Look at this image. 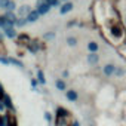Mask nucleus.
<instances>
[{
  "label": "nucleus",
  "instance_id": "412c9836",
  "mask_svg": "<svg viewBox=\"0 0 126 126\" xmlns=\"http://www.w3.org/2000/svg\"><path fill=\"white\" fill-rule=\"evenodd\" d=\"M14 24H15V22H12V21H9V19H8L3 28H5V30H8V28H12V27H14Z\"/></svg>",
  "mask_w": 126,
  "mask_h": 126
},
{
  "label": "nucleus",
  "instance_id": "4468645a",
  "mask_svg": "<svg viewBox=\"0 0 126 126\" xmlns=\"http://www.w3.org/2000/svg\"><path fill=\"white\" fill-rule=\"evenodd\" d=\"M5 107H8L9 110L14 108V107H12V102H11V98H9L8 95H5Z\"/></svg>",
  "mask_w": 126,
  "mask_h": 126
},
{
  "label": "nucleus",
  "instance_id": "a211bd4d",
  "mask_svg": "<svg viewBox=\"0 0 126 126\" xmlns=\"http://www.w3.org/2000/svg\"><path fill=\"white\" fill-rule=\"evenodd\" d=\"M11 0H0V8H3V9H8V5H9Z\"/></svg>",
  "mask_w": 126,
  "mask_h": 126
},
{
  "label": "nucleus",
  "instance_id": "ddd939ff",
  "mask_svg": "<svg viewBox=\"0 0 126 126\" xmlns=\"http://www.w3.org/2000/svg\"><path fill=\"white\" fill-rule=\"evenodd\" d=\"M5 34H6L8 37H15V36H16V33H15L14 28H8V30H5Z\"/></svg>",
  "mask_w": 126,
  "mask_h": 126
},
{
  "label": "nucleus",
  "instance_id": "c756f323",
  "mask_svg": "<svg viewBox=\"0 0 126 126\" xmlns=\"http://www.w3.org/2000/svg\"><path fill=\"white\" fill-rule=\"evenodd\" d=\"M0 126H6V125H5V123H3V122H2V123H0Z\"/></svg>",
  "mask_w": 126,
  "mask_h": 126
},
{
  "label": "nucleus",
  "instance_id": "6e6552de",
  "mask_svg": "<svg viewBox=\"0 0 126 126\" xmlns=\"http://www.w3.org/2000/svg\"><path fill=\"white\" fill-rule=\"evenodd\" d=\"M55 85H56V88H58L59 91H65V89H67V86H65L64 80H56V82H55Z\"/></svg>",
  "mask_w": 126,
  "mask_h": 126
},
{
  "label": "nucleus",
  "instance_id": "7ed1b4c3",
  "mask_svg": "<svg viewBox=\"0 0 126 126\" xmlns=\"http://www.w3.org/2000/svg\"><path fill=\"white\" fill-rule=\"evenodd\" d=\"M65 96H67V99H68V101H71V102H76V101H77V98H79L77 92H76V91H73V89H71V91H67V92H65Z\"/></svg>",
  "mask_w": 126,
  "mask_h": 126
},
{
  "label": "nucleus",
  "instance_id": "20e7f679",
  "mask_svg": "<svg viewBox=\"0 0 126 126\" xmlns=\"http://www.w3.org/2000/svg\"><path fill=\"white\" fill-rule=\"evenodd\" d=\"M39 16H40L39 11H31V12L27 15V21H28V22H34V21L39 19Z\"/></svg>",
  "mask_w": 126,
  "mask_h": 126
},
{
  "label": "nucleus",
  "instance_id": "5701e85b",
  "mask_svg": "<svg viewBox=\"0 0 126 126\" xmlns=\"http://www.w3.org/2000/svg\"><path fill=\"white\" fill-rule=\"evenodd\" d=\"M6 16H0V27H5V24H6Z\"/></svg>",
  "mask_w": 126,
  "mask_h": 126
},
{
  "label": "nucleus",
  "instance_id": "a878e982",
  "mask_svg": "<svg viewBox=\"0 0 126 126\" xmlns=\"http://www.w3.org/2000/svg\"><path fill=\"white\" fill-rule=\"evenodd\" d=\"M55 37V33H47V34H45V39H53Z\"/></svg>",
  "mask_w": 126,
  "mask_h": 126
},
{
  "label": "nucleus",
  "instance_id": "aec40b11",
  "mask_svg": "<svg viewBox=\"0 0 126 126\" xmlns=\"http://www.w3.org/2000/svg\"><path fill=\"white\" fill-rule=\"evenodd\" d=\"M49 6H58V0H45Z\"/></svg>",
  "mask_w": 126,
  "mask_h": 126
},
{
  "label": "nucleus",
  "instance_id": "9d476101",
  "mask_svg": "<svg viewBox=\"0 0 126 126\" xmlns=\"http://www.w3.org/2000/svg\"><path fill=\"white\" fill-rule=\"evenodd\" d=\"M125 68H122V67H116V71H114V74L117 76V77H123L125 76Z\"/></svg>",
  "mask_w": 126,
  "mask_h": 126
},
{
  "label": "nucleus",
  "instance_id": "4be33fe9",
  "mask_svg": "<svg viewBox=\"0 0 126 126\" xmlns=\"http://www.w3.org/2000/svg\"><path fill=\"white\" fill-rule=\"evenodd\" d=\"M14 9H15V3H14L12 0H11V2H9V5H8V9H6V11H11V12H12Z\"/></svg>",
  "mask_w": 126,
  "mask_h": 126
},
{
  "label": "nucleus",
  "instance_id": "dca6fc26",
  "mask_svg": "<svg viewBox=\"0 0 126 126\" xmlns=\"http://www.w3.org/2000/svg\"><path fill=\"white\" fill-rule=\"evenodd\" d=\"M67 43H68L70 46H76V45H77V39H76V37H68V39H67Z\"/></svg>",
  "mask_w": 126,
  "mask_h": 126
},
{
  "label": "nucleus",
  "instance_id": "b1692460",
  "mask_svg": "<svg viewBox=\"0 0 126 126\" xmlns=\"http://www.w3.org/2000/svg\"><path fill=\"white\" fill-rule=\"evenodd\" d=\"M25 22H27V21H25V19H18V21H16V22H15V24H16V25H18V27H22V25H25Z\"/></svg>",
  "mask_w": 126,
  "mask_h": 126
},
{
  "label": "nucleus",
  "instance_id": "393cba45",
  "mask_svg": "<svg viewBox=\"0 0 126 126\" xmlns=\"http://www.w3.org/2000/svg\"><path fill=\"white\" fill-rule=\"evenodd\" d=\"M0 62H2V64H9V58H0Z\"/></svg>",
  "mask_w": 126,
  "mask_h": 126
},
{
  "label": "nucleus",
  "instance_id": "9b49d317",
  "mask_svg": "<svg viewBox=\"0 0 126 126\" xmlns=\"http://www.w3.org/2000/svg\"><path fill=\"white\" fill-rule=\"evenodd\" d=\"M30 12H31V11H30L28 6H21V8H19V15H25V14L28 15Z\"/></svg>",
  "mask_w": 126,
  "mask_h": 126
},
{
  "label": "nucleus",
  "instance_id": "c85d7f7f",
  "mask_svg": "<svg viewBox=\"0 0 126 126\" xmlns=\"http://www.w3.org/2000/svg\"><path fill=\"white\" fill-rule=\"evenodd\" d=\"M5 108V104H2V102H0V110H3Z\"/></svg>",
  "mask_w": 126,
  "mask_h": 126
},
{
  "label": "nucleus",
  "instance_id": "1a4fd4ad",
  "mask_svg": "<svg viewBox=\"0 0 126 126\" xmlns=\"http://www.w3.org/2000/svg\"><path fill=\"white\" fill-rule=\"evenodd\" d=\"M6 19H9V21H12V22H16V18H15V14L14 12H11V11H6Z\"/></svg>",
  "mask_w": 126,
  "mask_h": 126
},
{
  "label": "nucleus",
  "instance_id": "f03ea898",
  "mask_svg": "<svg viewBox=\"0 0 126 126\" xmlns=\"http://www.w3.org/2000/svg\"><path fill=\"white\" fill-rule=\"evenodd\" d=\"M49 9H50V6H49L46 2H43V3H42V2H39V9H37V11H39V14H40V15L47 14V12H49Z\"/></svg>",
  "mask_w": 126,
  "mask_h": 126
},
{
  "label": "nucleus",
  "instance_id": "cd10ccee",
  "mask_svg": "<svg viewBox=\"0 0 126 126\" xmlns=\"http://www.w3.org/2000/svg\"><path fill=\"white\" fill-rule=\"evenodd\" d=\"M71 126H80V123H79V120H74V122L71 123Z\"/></svg>",
  "mask_w": 126,
  "mask_h": 126
},
{
  "label": "nucleus",
  "instance_id": "2f4dec72",
  "mask_svg": "<svg viewBox=\"0 0 126 126\" xmlns=\"http://www.w3.org/2000/svg\"><path fill=\"white\" fill-rule=\"evenodd\" d=\"M65 2H67V0H65Z\"/></svg>",
  "mask_w": 126,
  "mask_h": 126
},
{
  "label": "nucleus",
  "instance_id": "39448f33",
  "mask_svg": "<svg viewBox=\"0 0 126 126\" xmlns=\"http://www.w3.org/2000/svg\"><path fill=\"white\" fill-rule=\"evenodd\" d=\"M98 61H99V56L96 53H89L88 55V62H89V64L95 65V64H98Z\"/></svg>",
  "mask_w": 126,
  "mask_h": 126
},
{
  "label": "nucleus",
  "instance_id": "7c9ffc66",
  "mask_svg": "<svg viewBox=\"0 0 126 126\" xmlns=\"http://www.w3.org/2000/svg\"><path fill=\"white\" fill-rule=\"evenodd\" d=\"M0 37H2V34H0Z\"/></svg>",
  "mask_w": 126,
  "mask_h": 126
},
{
  "label": "nucleus",
  "instance_id": "bb28decb",
  "mask_svg": "<svg viewBox=\"0 0 126 126\" xmlns=\"http://www.w3.org/2000/svg\"><path fill=\"white\" fill-rule=\"evenodd\" d=\"M45 117H46V120H47V122H50V120H52V116H50V113H46V114H45Z\"/></svg>",
  "mask_w": 126,
  "mask_h": 126
},
{
  "label": "nucleus",
  "instance_id": "f3484780",
  "mask_svg": "<svg viewBox=\"0 0 126 126\" xmlns=\"http://www.w3.org/2000/svg\"><path fill=\"white\" fill-rule=\"evenodd\" d=\"M113 34H114L116 37H120V36H122V28H119V27H114V28H113Z\"/></svg>",
  "mask_w": 126,
  "mask_h": 126
},
{
  "label": "nucleus",
  "instance_id": "f257e3e1",
  "mask_svg": "<svg viewBox=\"0 0 126 126\" xmlns=\"http://www.w3.org/2000/svg\"><path fill=\"white\" fill-rule=\"evenodd\" d=\"M114 71H116V65H114V64H105L104 68H102V73H104V76H107V77L113 76Z\"/></svg>",
  "mask_w": 126,
  "mask_h": 126
},
{
  "label": "nucleus",
  "instance_id": "f8f14e48",
  "mask_svg": "<svg viewBox=\"0 0 126 126\" xmlns=\"http://www.w3.org/2000/svg\"><path fill=\"white\" fill-rule=\"evenodd\" d=\"M37 79H39V82H40L42 85H45V83H46V79H45L43 71H37Z\"/></svg>",
  "mask_w": 126,
  "mask_h": 126
},
{
  "label": "nucleus",
  "instance_id": "6ab92c4d",
  "mask_svg": "<svg viewBox=\"0 0 126 126\" xmlns=\"http://www.w3.org/2000/svg\"><path fill=\"white\" fill-rule=\"evenodd\" d=\"M9 62H12V64L18 65V67H22V62H19L18 59H14V58H9Z\"/></svg>",
  "mask_w": 126,
  "mask_h": 126
},
{
  "label": "nucleus",
  "instance_id": "0eeeda50",
  "mask_svg": "<svg viewBox=\"0 0 126 126\" xmlns=\"http://www.w3.org/2000/svg\"><path fill=\"white\" fill-rule=\"evenodd\" d=\"M88 49L91 50V53H96L98 52V43L96 42H89L88 43Z\"/></svg>",
  "mask_w": 126,
  "mask_h": 126
},
{
  "label": "nucleus",
  "instance_id": "2eb2a0df",
  "mask_svg": "<svg viewBox=\"0 0 126 126\" xmlns=\"http://www.w3.org/2000/svg\"><path fill=\"white\" fill-rule=\"evenodd\" d=\"M67 116H68V113L64 108H61V107L58 108V117H67Z\"/></svg>",
  "mask_w": 126,
  "mask_h": 126
},
{
  "label": "nucleus",
  "instance_id": "423d86ee",
  "mask_svg": "<svg viewBox=\"0 0 126 126\" xmlns=\"http://www.w3.org/2000/svg\"><path fill=\"white\" fill-rule=\"evenodd\" d=\"M71 9H73V5L67 2L65 5H62V6H61V9H59V12H61L62 15H64V14H67V12H70Z\"/></svg>",
  "mask_w": 126,
  "mask_h": 126
}]
</instances>
